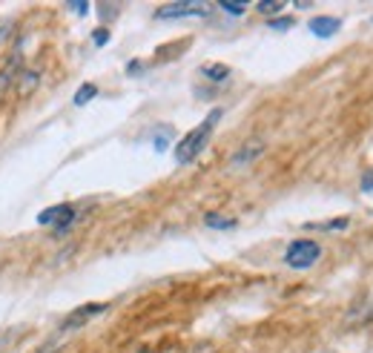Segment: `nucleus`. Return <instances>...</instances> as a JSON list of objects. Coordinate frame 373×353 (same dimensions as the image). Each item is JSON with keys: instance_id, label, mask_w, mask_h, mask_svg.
Masks as SVG:
<instances>
[{"instance_id": "9d476101", "label": "nucleus", "mask_w": 373, "mask_h": 353, "mask_svg": "<svg viewBox=\"0 0 373 353\" xmlns=\"http://www.w3.org/2000/svg\"><path fill=\"white\" fill-rule=\"evenodd\" d=\"M201 72L210 80H227L230 78V66H224V64H204Z\"/></svg>"}, {"instance_id": "dca6fc26", "label": "nucleus", "mask_w": 373, "mask_h": 353, "mask_svg": "<svg viewBox=\"0 0 373 353\" xmlns=\"http://www.w3.org/2000/svg\"><path fill=\"white\" fill-rule=\"evenodd\" d=\"M35 83H37V72H35V75H32V72H26V78H23V83H20V92H29Z\"/></svg>"}, {"instance_id": "1a4fd4ad", "label": "nucleus", "mask_w": 373, "mask_h": 353, "mask_svg": "<svg viewBox=\"0 0 373 353\" xmlns=\"http://www.w3.org/2000/svg\"><path fill=\"white\" fill-rule=\"evenodd\" d=\"M350 225V218L342 215V218H330V222H322V225H310L307 230H319V233H334V230H345Z\"/></svg>"}, {"instance_id": "0eeeda50", "label": "nucleus", "mask_w": 373, "mask_h": 353, "mask_svg": "<svg viewBox=\"0 0 373 353\" xmlns=\"http://www.w3.org/2000/svg\"><path fill=\"white\" fill-rule=\"evenodd\" d=\"M264 152V144L262 141H250V144H247V147H241L236 155H233V167H244V164H253L259 155Z\"/></svg>"}, {"instance_id": "9b49d317", "label": "nucleus", "mask_w": 373, "mask_h": 353, "mask_svg": "<svg viewBox=\"0 0 373 353\" xmlns=\"http://www.w3.org/2000/svg\"><path fill=\"white\" fill-rule=\"evenodd\" d=\"M95 95H98V86H95V83H84V86H80V90L75 92L72 101H75V107H84V104H90Z\"/></svg>"}, {"instance_id": "ddd939ff", "label": "nucleus", "mask_w": 373, "mask_h": 353, "mask_svg": "<svg viewBox=\"0 0 373 353\" xmlns=\"http://www.w3.org/2000/svg\"><path fill=\"white\" fill-rule=\"evenodd\" d=\"M221 9H224L227 15H233V18H241V15L247 12V4H221Z\"/></svg>"}, {"instance_id": "f8f14e48", "label": "nucleus", "mask_w": 373, "mask_h": 353, "mask_svg": "<svg viewBox=\"0 0 373 353\" xmlns=\"http://www.w3.org/2000/svg\"><path fill=\"white\" fill-rule=\"evenodd\" d=\"M262 15H276V12H281L284 9V4H281V0H273V4H259L256 6Z\"/></svg>"}, {"instance_id": "412c9836", "label": "nucleus", "mask_w": 373, "mask_h": 353, "mask_svg": "<svg viewBox=\"0 0 373 353\" xmlns=\"http://www.w3.org/2000/svg\"><path fill=\"white\" fill-rule=\"evenodd\" d=\"M141 66H144L141 61H133V64H130V69H127V75H138V72H141Z\"/></svg>"}, {"instance_id": "a211bd4d", "label": "nucleus", "mask_w": 373, "mask_h": 353, "mask_svg": "<svg viewBox=\"0 0 373 353\" xmlns=\"http://www.w3.org/2000/svg\"><path fill=\"white\" fill-rule=\"evenodd\" d=\"M69 9H72V12H78V15H90V4H72Z\"/></svg>"}, {"instance_id": "aec40b11", "label": "nucleus", "mask_w": 373, "mask_h": 353, "mask_svg": "<svg viewBox=\"0 0 373 353\" xmlns=\"http://www.w3.org/2000/svg\"><path fill=\"white\" fill-rule=\"evenodd\" d=\"M58 347H61V342H49V345H44V347H40L37 353H55Z\"/></svg>"}, {"instance_id": "423d86ee", "label": "nucleus", "mask_w": 373, "mask_h": 353, "mask_svg": "<svg viewBox=\"0 0 373 353\" xmlns=\"http://www.w3.org/2000/svg\"><path fill=\"white\" fill-rule=\"evenodd\" d=\"M307 26H310V32L316 37H334L342 29V20L339 18H330V15H322V18H313Z\"/></svg>"}, {"instance_id": "4be33fe9", "label": "nucleus", "mask_w": 373, "mask_h": 353, "mask_svg": "<svg viewBox=\"0 0 373 353\" xmlns=\"http://www.w3.org/2000/svg\"><path fill=\"white\" fill-rule=\"evenodd\" d=\"M195 353H213V347H201V350H195Z\"/></svg>"}, {"instance_id": "f3484780", "label": "nucleus", "mask_w": 373, "mask_h": 353, "mask_svg": "<svg viewBox=\"0 0 373 353\" xmlns=\"http://www.w3.org/2000/svg\"><path fill=\"white\" fill-rule=\"evenodd\" d=\"M359 184H362L365 193H373V169H367V172L362 175V181H359Z\"/></svg>"}, {"instance_id": "39448f33", "label": "nucleus", "mask_w": 373, "mask_h": 353, "mask_svg": "<svg viewBox=\"0 0 373 353\" xmlns=\"http://www.w3.org/2000/svg\"><path fill=\"white\" fill-rule=\"evenodd\" d=\"M106 311H109V304H84V307H78L75 313H69V316H66L63 330H72V328L87 325L92 316H101V313H106Z\"/></svg>"}, {"instance_id": "4468645a", "label": "nucleus", "mask_w": 373, "mask_h": 353, "mask_svg": "<svg viewBox=\"0 0 373 353\" xmlns=\"http://www.w3.org/2000/svg\"><path fill=\"white\" fill-rule=\"evenodd\" d=\"M106 40H109V29H95L92 32V43H95V47H106Z\"/></svg>"}, {"instance_id": "f257e3e1", "label": "nucleus", "mask_w": 373, "mask_h": 353, "mask_svg": "<svg viewBox=\"0 0 373 353\" xmlns=\"http://www.w3.org/2000/svg\"><path fill=\"white\" fill-rule=\"evenodd\" d=\"M221 115H224V109H213L195 129H190L187 136L178 141V147H176V161L178 164H190V161H195L201 155V150L210 144V136H213L216 124L221 121Z\"/></svg>"}, {"instance_id": "6e6552de", "label": "nucleus", "mask_w": 373, "mask_h": 353, "mask_svg": "<svg viewBox=\"0 0 373 353\" xmlns=\"http://www.w3.org/2000/svg\"><path fill=\"white\" fill-rule=\"evenodd\" d=\"M204 225L213 227V230H230V227H236V218H227L221 213H207L204 215Z\"/></svg>"}, {"instance_id": "20e7f679", "label": "nucleus", "mask_w": 373, "mask_h": 353, "mask_svg": "<svg viewBox=\"0 0 373 353\" xmlns=\"http://www.w3.org/2000/svg\"><path fill=\"white\" fill-rule=\"evenodd\" d=\"M210 6L207 4H167L155 12L158 20H176V18H187V15H207Z\"/></svg>"}, {"instance_id": "6ab92c4d", "label": "nucleus", "mask_w": 373, "mask_h": 353, "mask_svg": "<svg viewBox=\"0 0 373 353\" xmlns=\"http://www.w3.org/2000/svg\"><path fill=\"white\" fill-rule=\"evenodd\" d=\"M9 32H12V20H0V40H4Z\"/></svg>"}, {"instance_id": "7ed1b4c3", "label": "nucleus", "mask_w": 373, "mask_h": 353, "mask_svg": "<svg viewBox=\"0 0 373 353\" xmlns=\"http://www.w3.org/2000/svg\"><path fill=\"white\" fill-rule=\"evenodd\" d=\"M72 222H75V207L72 204H55V207L44 210V213H37V225L40 227H58L61 233L69 230Z\"/></svg>"}, {"instance_id": "2eb2a0df", "label": "nucleus", "mask_w": 373, "mask_h": 353, "mask_svg": "<svg viewBox=\"0 0 373 353\" xmlns=\"http://www.w3.org/2000/svg\"><path fill=\"white\" fill-rule=\"evenodd\" d=\"M267 26L270 29H290L293 26V18H273V20H267Z\"/></svg>"}, {"instance_id": "f03ea898", "label": "nucleus", "mask_w": 373, "mask_h": 353, "mask_svg": "<svg viewBox=\"0 0 373 353\" xmlns=\"http://www.w3.org/2000/svg\"><path fill=\"white\" fill-rule=\"evenodd\" d=\"M319 258H322V247L313 239H296V241H290L287 250H284V264L287 268H293V270H307Z\"/></svg>"}]
</instances>
